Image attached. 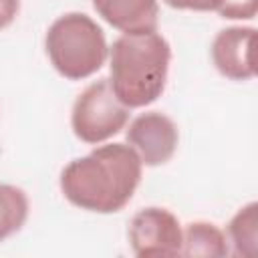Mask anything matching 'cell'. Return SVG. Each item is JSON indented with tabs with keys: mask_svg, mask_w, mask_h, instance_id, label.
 Returning <instances> with one entry per match:
<instances>
[{
	"mask_svg": "<svg viewBox=\"0 0 258 258\" xmlns=\"http://www.w3.org/2000/svg\"><path fill=\"white\" fill-rule=\"evenodd\" d=\"M167 6L177 10H198V12H210L218 10L224 0H163Z\"/></svg>",
	"mask_w": 258,
	"mask_h": 258,
	"instance_id": "obj_13",
	"label": "cell"
},
{
	"mask_svg": "<svg viewBox=\"0 0 258 258\" xmlns=\"http://www.w3.org/2000/svg\"><path fill=\"white\" fill-rule=\"evenodd\" d=\"M228 238L236 256H254L258 248V204L240 208L228 224Z\"/></svg>",
	"mask_w": 258,
	"mask_h": 258,
	"instance_id": "obj_10",
	"label": "cell"
},
{
	"mask_svg": "<svg viewBox=\"0 0 258 258\" xmlns=\"http://www.w3.org/2000/svg\"><path fill=\"white\" fill-rule=\"evenodd\" d=\"M143 163L129 143H107L73 159L60 173L64 198L87 212L123 210L141 181Z\"/></svg>",
	"mask_w": 258,
	"mask_h": 258,
	"instance_id": "obj_1",
	"label": "cell"
},
{
	"mask_svg": "<svg viewBox=\"0 0 258 258\" xmlns=\"http://www.w3.org/2000/svg\"><path fill=\"white\" fill-rule=\"evenodd\" d=\"M20 10V0H0V30L12 24Z\"/></svg>",
	"mask_w": 258,
	"mask_h": 258,
	"instance_id": "obj_14",
	"label": "cell"
},
{
	"mask_svg": "<svg viewBox=\"0 0 258 258\" xmlns=\"http://www.w3.org/2000/svg\"><path fill=\"white\" fill-rule=\"evenodd\" d=\"M256 28L230 26L216 34L212 42V60L220 75L232 81H248L256 75Z\"/></svg>",
	"mask_w": 258,
	"mask_h": 258,
	"instance_id": "obj_7",
	"label": "cell"
},
{
	"mask_svg": "<svg viewBox=\"0 0 258 258\" xmlns=\"http://www.w3.org/2000/svg\"><path fill=\"white\" fill-rule=\"evenodd\" d=\"M258 12V0H224L218 8L222 18L230 20H250Z\"/></svg>",
	"mask_w": 258,
	"mask_h": 258,
	"instance_id": "obj_12",
	"label": "cell"
},
{
	"mask_svg": "<svg viewBox=\"0 0 258 258\" xmlns=\"http://www.w3.org/2000/svg\"><path fill=\"white\" fill-rule=\"evenodd\" d=\"M125 139L137 151L143 165L155 167L167 163L173 157L179 133L167 115L159 111H147L129 123Z\"/></svg>",
	"mask_w": 258,
	"mask_h": 258,
	"instance_id": "obj_6",
	"label": "cell"
},
{
	"mask_svg": "<svg viewBox=\"0 0 258 258\" xmlns=\"http://www.w3.org/2000/svg\"><path fill=\"white\" fill-rule=\"evenodd\" d=\"M129 121V107H125L109 79H99L91 83L75 101L71 113L73 133L91 145L103 143L117 135Z\"/></svg>",
	"mask_w": 258,
	"mask_h": 258,
	"instance_id": "obj_4",
	"label": "cell"
},
{
	"mask_svg": "<svg viewBox=\"0 0 258 258\" xmlns=\"http://www.w3.org/2000/svg\"><path fill=\"white\" fill-rule=\"evenodd\" d=\"M169 60V42L157 30L121 34L111 46L109 83L113 93L129 109L153 103L165 89Z\"/></svg>",
	"mask_w": 258,
	"mask_h": 258,
	"instance_id": "obj_2",
	"label": "cell"
},
{
	"mask_svg": "<svg viewBox=\"0 0 258 258\" xmlns=\"http://www.w3.org/2000/svg\"><path fill=\"white\" fill-rule=\"evenodd\" d=\"M28 218L26 194L10 183H0V242L16 234Z\"/></svg>",
	"mask_w": 258,
	"mask_h": 258,
	"instance_id": "obj_11",
	"label": "cell"
},
{
	"mask_svg": "<svg viewBox=\"0 0 258 258\" xmlns=\"http://www.w3.org/2000/svg\"><path fill=\"white\" fill-rule=\"evenodd\" d=\"M129 244L135 256H179L181 226L165 208H143L129 222Z\"/></svg>",
	"mask_w": 258,
	"mask_h": 258,
	"instance_id": "obj_5",
	"label": "cell"
},
{
	"mask_svg": "<svg viewBox=\"0 0 258 258\" xmlns=\"http://www.w3.org/2000/svg\"><path fill=\"white\" fill-rule=\"evenodd\" d=\"M93 6L105 22L123 34H145L157 30V0H93Z\"/></svg>",
	"mask_w": 258,
	"mask_h": 258,
	"instance_id": "obj_8",
	"label": "cell"
},
{
	"mask_svg": "<svg viewBox=\"0 0 258 258\" xmlns=\"http://www.w3.org/2000/svg\"><path fill=\"white\" fill-rule=\"evenodd\" d=\"M226 234L210 222H191L181 230V252L179 256L194 258H222L228 256Z\"/></svg>",
	"mask_w": 258,
	"mask_h": 258,
	"instance_id": "obj_9",
	"label": "cell"
},
{
	"mask_svg": "<svg viewBox=\"0 0 258 258\" xmlns=\"http://www.w3.org/2000/svg\"><path fill=\"white\" fill-rule=\"evenodd\" d=\"M44 46L56 73L71 81L95 75L109 54L103 28L83 12L58 16L46 30Z\"/></svg>",
	"mask_w": 258,
	"mask_h": 258,
	"instance_id": "obj_3",
	"label": "cell"
}]
</instances>
